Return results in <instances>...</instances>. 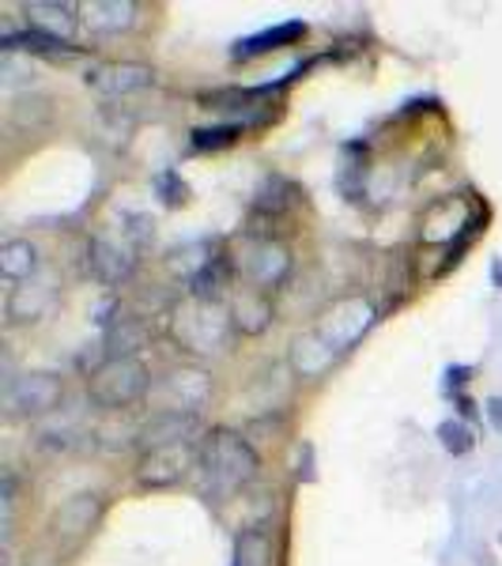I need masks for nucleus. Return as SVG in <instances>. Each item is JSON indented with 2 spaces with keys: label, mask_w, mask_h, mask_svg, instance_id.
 Here are the masks:
<instances>
[{
  "label": "nucleus",
  "mask_w": 502,
  "mask_h": 566,
  "mask_svg": "<svg viewBox=\"0 0 502 566\" xmlns=\"http://www.w3.org/2000/svg\"><path fill=\"white\" fill-rule=\"evenodd\" d=\"M98 510H103V499L91 495V491H84V495H72L65 506L53 514V533H57L61 541H80V536H87L91 528H95Z\"/></svg>",
  "instance_id": "nucleus-11"
},
{
  "label": "nucleus",
  "mask_w": 502,
  "mask_h": 566,
  "mask_svg": "<svg viewBox=\"0 0 502 566\" xmlns=\"http://www.w3.org/2000/svg\"><path fill=\"white\" fill-rule=\"evenodd\" d=\"M458 408H461V416H477V405H472L464 392H458Z\"/></svg>",
  "instance_id": "nucleus-30"
},
{
  "label": "nucleus",
  "mask_w": 502,
  "mask_h": 566,
  "mask_svg": "<svg viewBox=\"0 0 502 566\" xmlns=\"http://www.w3.org/2000/svg\"><path fill=\"white\" fill-rule=\"evenodd\" d=\"M245 276L258 283V291H272L280 287L287 276H291V253L284 242L276 239H258L250 242V250H245Z\"/></svg>",
  "instance_id": "nucleus-8"
},
{
  "label": "nucleus",
  "mask_w": 502,
  "mask_h": 566,
  "mask_svg": "<svg viewBox=\"0 0 502 566\" xmlns=\"http://www.w3.org/2000/svg\"><path fill=\"white\" fill-rule=\"evenodd\" d=\"M80 12H84V23L95 34H122L136 23L140 8H136L133 0H95V4L80 8Z\"/></svg>",
  "instance_id": "nucleus-15"
},
{
  "label": "nucleus",
  "mask_w": 502,
  "mask_h": 566,
  "mask_svg": "<svg viewBox=\"0 0 502 566\" xmlns=\"http://www.w3.org/2000/svg\"><path fill=\"white\" fill-rule=\"evenodd\" d=\"M163 392H167V408L163 412H200V405L208 400V378L200 370H186V374H170L167 381H163Z\"/></svg>",
  "instance_id": "nucleus-14"
},
{
  "label": "nucleus",
  "mask_w": 502,
  "mask_h": 566,
  "mask_svg": "<svg viewBox=\"0 0 502 566\" xmlns=\"http://www.w3.org/2000/svg\"><path fill=\"white\" fill-rule=\"evenodd\" d=\"M446 378H450V386H453V389H461V386H464V378H469V367H450V374H446Z\"/></svg>",
  "instance_id": "nucleus-29"
},
{
  "label": "nucleus",
  "mask_w": 502,
  "mask_h": 566,
  "mask_svg": "<svg viewBox=\"0 0 502 566\" xmlns=\"http://www.w3.org/2000/svg\"><path fill=\"white\" fill-rule=\"evenodd\" d=\"M155 186H159V193L167 205H181V200H186V181H181L178 175H170V170L155 178Z\"/></svg>",
  "instance_id": "nucleus-27"
},
{
  "label": "nucleus",
  "mask_w": 502,
  "mask_h": 566,
  "mask_svg": "<svg viewBox=\"0 0 502 566\" xmlns=\"http://www.w3.org/2000/svg\"><path fill=\"white\" fill-rule=\"evenodd\" d=\"M50 306H53V283L50 280H27V283H20V287H12V295H8V322L12 325L39 322Z\"/></svg>",
  "instance_id": "nucleus-13"
},
{
  "label": "nucleus",
  "mask_w": 502,
  "mask_h": 566,
  "mask_svg": "<svg viewBox=\"0 0 502 566\" xmlns=\"http://www.w3.org/2000/svg\"><path fill=\"white\" fill-rule=\"evenodd\" d=\"M438 438H442V450L453 453V458H461V453L472 450V431L461 423V419H446V423L438 427Z\"/></svg>",
  "instance_id": "nucleus-26"
},
{
  "label": "nucleus",
  "mask_w": 502,
  "mask_h": 566,
  "mask_svg": "<svg viewBox=\"0 0 502 566\" xmlns=\"http://www.w3.org/2000/svg\"><path fill=\"white\" fill-rule=\"evenodd\" d=\"M175 336L181 348L189 352H216L227 340V317L219 314L216 303H194L178 310L175 317Z\"/></svg>",
  "instance_id": "nucleus-5"
},
{
  "label": "nucleus",
  "mask_w": 502,
  "mask_h": 566,
  "mask_svg": "<svg viewBox=\"0 0 502 566\" xmlns=\"http://www.w3.org/2000/svg\"><path fill=\"white\" fill-rule=\"evenodd\" d=\"M333 359L336 355L328 352L314 333L299 336V340L291 344V363H295V370L303 374V378H322V374L333 367Z\"/></svg>",
  "instance_id": "nucleus-20"
},
{
  "label": "nucleus",
  "mask_w": 502,
  "mask_h": 566,
  "mask_svg": "<svg viewBox=\"0 0 502 566\" xmlns=\"http://www.w3.org/2000/svg\"><path fill=\"white\" fill-rule=\"evenodd\" d=\"M50 117H53L50 98H45V95H31V91L15 98L12 109H8V122H12L15 129H42Z\"/></svg>",
  "instance_id": "nucleus-22"
},
{
  "label": "nucleus",
  "mask_w": 502,
  "mask_h": 566,
  "mask_svg": "<svg viewBox=\"0 0 502 566\" xmlns=\"http://www.w3.org/2000/svg\"><path fill=\"white\" fill-rule=\"evenodd\" d=\"M197 469L205 472L208 488H212V495L219 499V495H234V491L250 488V483L258 480L261 461H258L253 446L245 442L242 434L216 431L205 442V450H200Z\"/></svg>",
  "instance_id": "nucleus-1"
},
{
  "label": "nucleus",
  "mask_w": 502,
  "mask_h": 566,
  "mask_svg": "<svg viewBox=\"0 0 502 566\" xmlns=\"http://www.w3.org/2000/svg\"><path fill=\"white\" fill-rule=\"evenodd\" d=\"M76 12H80L76 4H57V0H31V4H23L27 23L39 34H50V39H61V42L76 31V23H80Z\"/></svg>",
  "instance_id": "nucleus-12"
},
{
  "label": "nucleus",
  "mask_w": 502,
  "mask_h": 566,
  "mask_svg": "<svg viewBox=\"0 0 502 566\" xmlns=\"http://www.w3.org/2000/svg\"><path fill=\"white\" fill-rule=\"evenodd\" d=\"M4 45L8 53H15V50H27V53H76V45H69V42H61V39H50V34H39V31H23V34H4Z\"/></svg>",
  "instance_id": "nucleus-24"
},
{
  "label": "nucleus",
  "mask_w": 502,
  "mask_h": 566,
  "mask_svg": "<svg viewBox=\"0 0 502 566\" xmlns=\"http://www.w3.org/2000/svg\"><path fill=\"white\" fill-rule=\"evenodd\" d=\"M0 272H4V280H12V283L34 280V272H39V245L27 242V239L4 242L0 245Z\"/></svg>",
  "instance_id": "nucleus-17"
},
{
  "label": "nucleus",
  "mask_w": 502,
  "mask_h": 566,
  "mask_svg": "<svg viewBox=\"0 0 502 566\" xmlns=\"http://www.w3.org/2000/svg\"><path fill=\"white\" fill-rule=\"evenodd\" d=\"M200 431V419L194 412H155L148 423L136 431L144 453L155 450H175V446H189L194 434Z\"/></svg>",
  "instance_id": "nucleus-7"
},
{
  "label": "nucleus",
  "mask_w": 502,
  "mask_h": 566,
  "mask_svg": "<svg viewBox=\"0 0 502 566\" xmlns=\"http://www.w3.org/2000/svg\"><path fill=\"white\" fill-rule=\"evenodd\" d=\"M276 563V541L269 528H242L234 536V566H272Z\"/></svg>",
  "instance_id": "nucleus-18"
},
{
  "label": "nucleus",
  "mask_w": 502,
  "mask_h": 566,
  "mask_svg": "<svg viewBox=\"0 0 502 566\" xmlns=\"http://www.w3.org/2000/svg\"><path fill=\"white\" fill-rule=\"evenodd\" d=\"M227 283H231V261L212 258L189 276V295H194V303H216Z\"/></svg>",
  "instance_id": "nucleus-19"
},
{
  "label": "nucleus",
  "mask_w": 502,
  "mask_h": 566,
  "mask_svg": "<svg viewBox=\"0 0 502 566\" xmlns=\"http://www.w3.org/2000/svg\"><path fill=\"white\" fill-rule=\"evenodd\" d=\"M84 84L98 95H133L155 84V69L140 61H106V65H91L84 72Z\"/></svg>",
  "instance_id": "nucleus-6"
},
{
  "label": "nucleus",
  "mask_w": 502,
  "mask_h": 566,
  "mask_svg": "<svg viewBox=\"0 0 502 566\" xmlns=\"http://www.w3.org/2000/svg\"><path fill=\"white\" fill-rule=\"evenodd\" d=\"M148 340V333H144L140 322H133V317H122L114 328H109L106 336V348H109V359H133V352H140V344Z\"/></svg>",
  "instance_id": "nucleus-23"
},
{
  "label": "nucleus",
  "mask_w": 502,
  "mask_h": 566,
  "mask_svg": "<svg viewBox=\"0 0 502 566\" xmlns=\"http://www.w3.org/2000/svg\"><path fill=\"white\" fill-rule=\"evenodd\" d=\"M488 416H491V423H495L499 431H502V397H491L488 400Z\"/></svg>",
  "instance_id": "nucleus-28"
},
{
  "label": "nucleus",
  "mask_w": 502,
  "mask_h": 566,
  "mask_svg": "<svg viewBox=\"0 0 502 566\" xmlns=\"http://www.w3.org/2000/svg\"><path fill=\"white\" fill-rule=\"evenodd\" d=\"M370 325H374V306L367 298H341V303L322 317V325L314 328V336L333 355H344L363 340V333H367Z\"/></svg>",
  "instance_id": "nucleus-3"
},
{
  "label": "nucleus",
  "mask_w": 502,
  "mask_h": 566,
  "mask_svg": "<svg viewBox=\"0 0 502 566\" xmlns=\"http://www.w3.org/2000/svg\"><path fill=\"white\" fill-rule=\"evenodd\" d=\"M242 133H245V125H216V129H197V133H194V148H197V151L227 148V144H234Z\"/></svg>",
  "instance_id": "nucleus-25"
},
{
  "label": "nucleus",
  "mask_w": 502,
  "mask_h": 566,
  "mask_svg": "<svg viewBox=\"0 0 502 566\" xmlns=\"http://www.w3.org/2000/svg\"><path fill=\"white\" fill-rule=\"evenodd\" d=\"M87 272L103 283V287H117V283H125L136 272V258L117 242L91 239L87 242Z\"/></svg>",
  "instance_id": "nucleus-9"
},
{
  "label": "nucleus",
  "mask_w": 502,
  "mask_h": 566,
  "mask_svg": "<svg viewBox=\"0 0 502 566\" xmlns=\"http://www.w3.org/2000/svg\"><path fill=\"white\" fill-rule=\"evenodd\" d=\"M194 461L197 458H194V450H189V446H175V450L144 453L136 480H140L144 488H170V483H178L181 476H186L189 464H194Z\"/></svg>",
  "instance_id": "nucleus-10"
},
{
  "label": "nucleus",
  "mask_w": 502,
  "mask_h": 566,
  "mask_svg": "<svg viewBox=\"0 0 502 566\" xmlns=\"http://www.w3.org/2000/svg\"><path fill=\"white\" fill-rule=\"evenodd\" d=\"M299 39H306V23H280L272 27V31H261L253 34V39L239 42L231 50L234 61H250V57H261V53H272V50H284V45H295Z\"/></svg>",
  "instance_id": "nucleus-16"
},
{
  "label": "nucleus",
  "mask_w": 502,
  "mask_h": 566,
  "mask_svg": "<svg viewBox=\"0 0 502 566\" xmlns=\"http://www.w3.org/2000/svg\"><path fill=\"white\" fill-rule=\"evenodd\" d=\"M65 397V381L57 374H23L4 386V408L12 419L50 416Z\"/></svg>",
  "instance_id": "nucleus-4"
},
{
  "label": "nucleus",
  "mask_w": 502,
  "mask_h": 566,
  "mask_svg": "<svg viewBox=\"0 0 502 566\" xmlns=\"http://www.w3.org/2000/svg\"><path fill=\"white\" fill-rule=\"evenodd\" d=\"M269 322H272V306H269V298H264V291L253 287L250 295H242L239 303H234V325H239L242 333L258 336L269 328Z\"/></svg>",
  "instance_id": "nucleus-21"
},
{
  "label": "nucleus",
  "mask_w": 502,
  "mask_h": 566,
  "mask_svg": "<svg viewBox=\"0 0 502 566\" xmlns=\"http://www.w3.org/2000/svg\"><path fill=\"white\" fill-rule=\"evenodd\" d=\"M151 389V374L140 359H106L103 367L91 370L87 378V392L98 408L106 412H117V408H129L136 400H144Z\"/></svg>",
  "instance_id": "nucleus-2"
}]
</instances>
